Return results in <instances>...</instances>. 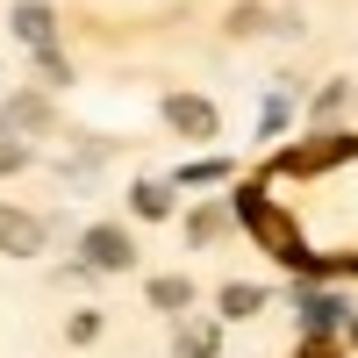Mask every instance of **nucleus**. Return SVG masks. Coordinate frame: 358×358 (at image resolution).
I'll return each instance as SVG.
<instances>
[{
  "mask_svg": "<svg viewBox=\"0 0 358 358\" xmlns=\"http://www.w3.org/2000/svg\"><path fill=\"white\" fill-rule=\"evenodd\" d=\"M57 122L50 115V101H36V94H15L8 108H0V136H43Z\"/></svg>",
  "mask_w": 358,
  "mask_h": 358,
  "instance_id": "3",
  "label": "nucleus"
},
{
  "mask_svg": "<svg viewBox=\"0 0 358 358\" xmlns=\"http://www.w3.org/2000/svg\"><path fill=\"white\" fill-rule=\"evenodd\" d=\"M151 301H158V308H187L194 287H187V280H151Z\"/></svg>",
  "mask_w": 358,
  "mask_h": 358,
  "instance_id": "7",
  "label": "nucleus"
},
{
  "mask_svg": "<svg viewBox=\"0 0 358 358\" xmlns=\"http://www.w3.org/2000/svg\"><path fill=\"white\" fill-rule=\"evenodd\" d=\"M8 22H15V36H22L29 50H50V36H57V15L43 8V0H22V8H15Z\"/></svg>",
  "mask_w": 358,
  "mask_h": 358,
  "instance_id": "4",
  "label": "nucleus"
},
{
  "mask_svg": "<svg viewBox=\"0 0 358 358\" xmlns=\"http://www.w3.org/2000/svg\"><path fill=\"white\" fill-rule=\"evenodd\" d=\"M258 301H265V294H258V287H229V294H222V308H229V315H251Z\"/></svg>",
  "mask_w": 358,
  "mask_h": 358,
  "instance_id": "10",
  "label": "nucleus"
},
{
  "mask_svg": "<svg viewBox=\"0 0 358 358\" xmlns=\"http://www.w3.org/2000/svg\"><path fill=\"white\" fill-rule=\"evenodd\" d=\"M165 122H172V129H187V136H215V108H208V101H172V108H165Z\"/></svg>",
  "mask_w": 358,
  "mask_h": 358,
  "instance_id": "5",
  "label": "nucleus"
},
{
  "mask_svg": "<svg viewBox=\"0 0 358 358\" xmlns=\"http://www.w3.org/2000/svg\"><path fill=\"white\" fill-rule=\"evenodd\" d=\"M344 337H351V344H358V322H344Z\"/></svg>",
  "mask_w": 358,
  "mask_h": 358,
  "instance_id": "13",
  "label": "nucleus"
},
{
  "mask_svg": "<svg viewBox=\"0 0 358 358\" xmlns=\"http://www.w3.org/2000/svg\"><path fill=\"white\" fill-rule=\"evenodd\" d=\"M172 351L179 358H215L222 351V330H215V322H187V337H172Z\"/></svg>",
  "mask_w": 358,
  "mask_h": 358,
  "instance_id": "6",
  "label": "nucleus"
},
{
  "mask_svg": "<svg viewBox=\"0 0 358 358\" xmlns=\"http://www.w3.org/2000/svg\"><path fill=\"white\" fill-rule=\"evenodd\" d=\"M43 215H29V208H0V251L8 258H36L43 251Z\"/></svg>",
  "mask_w": 358,
  "mask_h": 358,
  "instance_id": "2",
  "label": "nucleus"
},
{
  "mask_svg": "<svg viewBox=\"0 0 358 358\" xmlns=\"http://www.w3.org/2000/svg\"><path fill=\"white\" fill-rule=\"evenodd\" d=\"M101 330H108V322H101V315H94V308H79V315H72V322H65V337H72V344H94V337H101Z\"/></svg>",
  "mask_w": 358,
  "mask_h": 358,
  "instance_id": "8",
  "label": "nucleus"
},
{
  "mask_svg": "<svg viewBox=\"0 0 358 358\" xmlns=\"http://www.w3.org/2000/svg\"><path fill=\"white\" fill-rule=\"evenodd\" d=\"M208 236H222V208H201L194 215V244H208Z\"/></svg>",
  "mask_w": 358,
  "mask_h": 358,
  "instance_id": "12",
  "label": "nucleus"
},
{
  "mask_svg": "<svg viewBox=\"0 0 358 358\" xmlns=\"http://www.w3.org/2000/svg\"><path fill=\"white\" fill-rule=\"evenodd\" d=\"M136 208H143V215H151V222H158V215H165V208H172V194H165V187H151V179H143V187H136Z\"/></svg>",
  "mask_w": 358,
  "mask_h": 358,
  "instance_id": "9",
  "label": "nucleus"
},
{
  "mask_svg": "<svg viewBox=\"0 0 358 358\" xmlns=\"http://www.w3.org/2000/svg\"><path fill=\"white\" fill-rule=\"evenodd\" d=\"M79 265H86V273H129V265H136V244H129L115 222H94V229H86V244H79Z\"/></svg>",
  "mask_w": 358,
  "mask_h": 358,
  "instance_id": "1",
  "label": "nucleus"
},
{
  "mask_svg": "<svg viewBox=\"0 0 358 358\" xmlns=\"http://www.w3.org/2000/svg\"><path fill=\"white\" fill-rule=\"evenodd\" d=\"M29 165V151H22V136H0V179H8V172H22Z\"/></svg>",
  "mask_w": 358,
  "mask_h": 358,
  "instance_id": "11",
  "label": "nucleus"
}]
</instances>
